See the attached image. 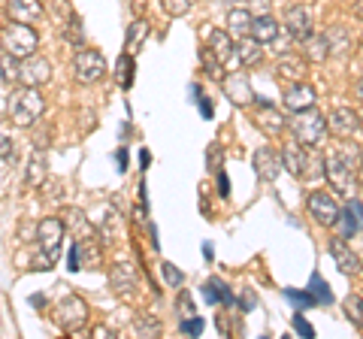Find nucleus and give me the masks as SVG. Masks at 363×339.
I'll use <instances>...</instances> for the list:
<instances>
[{
    "label": "nucleus",
    "instance_id": "nucleus-26",
    "mask_svg": "<svg viewBox=\"0 0 363 339\" xmlns=\"http://www.w3.org/2000/svg\"><path fill=\"white\" fill-rule=\"evenodd\" d=\"M200 294H203V300H206V303H212V306H218V303H224V306H230V303H233V294H230V288H227L221 279H209V282H203Z\"/></svg>",
    "mask_w": 363,
    "mask_h": 339
},
{
    "label": "nucleus",
    "instance_id": "nucleus-23",
    "mask_svg": "<svg viewBox=\"0 0 363 339\" xmlns=\"http://www.w3.org/2000/svg\"><path fill=\"white\" fill-rule=\"evenodd\" d=\"M252 37L257 43H264V46H269V43H279V21L272 18V16H257L252 21Z\"/></svg>",
    "mask_w": 363,
    "mask_h": 339
},
{
    "label": "nucleus",
    "instance_id": "nucleus-55",
    "mask_svg": "<svg viewBox=\"0 0 363 339\" xmlns=\"http://www.w3.org/2000/svg\"><path fill=\"white\" fill-rule=\"evenodd\" d=\"M354 16L363 21V0H357V4H354Z\"/></svg>",
    "mask_w": 363,
    "mask_h": 339
},
{
    "label": "nucleus",
    "instance_id": "nucleus-8",
    "mask_svg": "<svg viewBox=\"0 0 363 339\" xmlns=\"http://www.w3.org/2000/svg\"><path fill=\"white\" fill-rule=\"evenodd\" d=\"M55 321H58L61 330L76 333L88 321V303L82 297H76V294H67V297L58 300V306H55Z\"/></svg>",
    "mask_w": 363,
    "mask_h": 339
},
{
    "label": "nucleus",
    "instance_id": "nucleus-39",
    "mask_svg": "<svg viewBox=\"0 0 363 339\" xmlns=\"http://www.w3.org/2000/svg\"><path fill=\"white\" fill-rule=\"evenodd\" d=\"M161 6H164L167 16L179 18V16H185L188 9H191V0H161Z\"/></svg>",
    "mask_w": 363,
    "mask_h": 339
},
{
    "label": "nucleus",
    "instance_id": "nucleus-3",
    "mask_svg": "<svg viewBox=\"0 0 363 339\" xmlns=\"http://www.w3.org/2000/svg\"><path fill=\"white\" fill-rule=\"evenodd\" d=\"M6 112L9 118H13L16 128H30V124H37L45 112V97L40 94V88H18V91L9 94L6 100Z\"/></svg>",
    "mask_w": 363,
    "mask_h": 339
},
{
    "label": "nucleus",
    "instance_id": "nucleus-49",
    "mask_svg": "<svg viewBox=\"0 0 363 339\" xmlns=\"http://www.w3.org/2000/svg\"><path fill=\"white\" fill-rule=\"evenodd\" d=\"M218 194H221V197L230 194V182H227V176H224V173H218Z\"/></svg>",
    "mask_w": 363,
    "mask_h": 339
},
{
    "label": "nucleus",
    "instance_id": "nucleus-32",
    "mask_svg": "<svg viewBox=\"0 0 363 339\" xmlns=\"http://www.w3.org/2000/svg\"><path fill=\"white\" fill-rule=\"evenodd\" d=\"M342 309H345V318L351 324L363 327V297H360V294H348V297L342 300Z\"/></svg>",
    "mask_w": 363,
    "mask_h": 339
},
{
    "label": "nucleus",
    "instance_id": "nucleus-7",
    "mask_svg": "<svg viewBox=\"0 0 363 339\" xmlns=\"http://www.w3.org/2000/svg\"><path fill=\"white\" fill-rule=\"evenodd\" d=\"M106 58L97 49H79L73 58V76L79 85H94L106 76Z\"/></svg>",
    "mask_w": 363,
    "mask_h": 339
},
{
    "label": "nucleus",
    "instance_id": "nucleus-15",
    "mask_svg": "<svg viewBox=\"0 0 363 339\" xmlns=\"http://www.w3.org/2000/svg\"><path fill=\"white\" fill-rule=\"evenodd\" d=\"M327 128H330L339 140H348L351 133H357L360 130V116L354 109H348V106H339L330 112V118H327Z\"/></svg>",
    "mask_w": 363,
    "mask_h": 339
},
{
    "label": "nucleus",
    "instance_id": "nucleus-46",
    "mask_svg": "<svg viewBox=\"0 0 363 339\" xmlns=\"http://www.w3.org/2000/svg\"><path fill=\"white\" fill-rule=\"evenodd\" d=\"M67 267H70L73 273H79V269H82V257H79V245H76V243L70 245V255H67Z\"/></svg>",
    "mask_w": 363,
    "mask_h": 339
},
{
    "label": "nucleus",
    "instance_id": "nucleus-47",
    "mask_svg": "<svg viewBox=\"0 0 363 339\" xmlns=\"http://www.w3.org/2000/svg\"><path fill=\"white\" fill-rule=\"evenodd\" d=\"M348 206H351V212L357 216V224H360V230H363V203H360V200H348Z\"/></svg>",
    "mask_w": 363,
    "mask_h": 339
},
{
    "label": "nucleus",
    "instance_id": "nucleus-40",
    "mask_svg": "<svg viewBox=\"0 0 363 339\" xmlns=\"http://www.w3.org/2000/svg\"><path fill=\"white\" fill-rule=\"evenodd\" d=\"M133 333H140V336H161V324H157L155 318H143V321L133 324Z\"/></svg>",
    "mask_w": 363,
    "mask_h": 339
},
{
    "label": "nucleus",
    "instance_id": "nucleus-22",
    "mask_svg": "<svg viewBox=\"0 0 363 339\" xmlns=\"http://www.w3.org/2000/svg\"><path fill=\"white\" fill-rule=\"evenodd\" d=\"M285 106L291 112H300V109L315 106V88L306 85V82H294L288 91H285Z\"/></svg>",
    "mask_w": 363,
    "mask_h": 339
},
{
    "label": "nucleus",
    "instance_id": "nucleus-41",
    "mask_svg": "<svg viewBox=\"0 0 363 339\" xmlns=\"http://www.w3.org/2000/svg\"><path fill=\"white\" fill-rule=\"evenodd\" d=\"M161 273H164V279H167L169 288H182V282H185L182 269H176V264H161Z\"/></svg>",
    "mask_w": 363,
    "mask_h": 339
},
{
    "label": "nucleus",
    "instance_id": "nucleus-28",
    "mask_svg": "<svg viewBox=\"0 0 363 339\" xmlns=\"http://www.w3.org/2000/svg\"><path fill=\"white\" fill-rule=\"evenodd\" d=\"M64 224L70 228L73 233H76V240H88V236H97V230H94V224H91L82 212H76V209H70L64 216Z\"/></svg>",
    "mask_w": 363,
    "mask_h": 339
},
{
    "label": "nucleus",
    "instance_id": "nucleus-5",
    "mask_svg": "<svg viewBox=\"0 0 363 339\" xmlns=\"http://www.w3.org/2000/svg\"><path fill=\"white\" fill-rule=\"evenodd\" d=\"M288 128H291V133H294V140L303 143L306 149H312V145H318V143L324 140V133H327V118H324L315 106H309V109L294 112V118L288 121Z\"/></svg>",
    "mask_w": 363,
    "mask_h": 339
},
{
    "label": "nucleus",
    "instance_id": "nucleus-17",
    "mask_svg": "<svg viewBox=\"0 0 363 339\" xmlns=\"http://www.w3.org/2000/svg\"><path fill=\"white\" fill-rule=\"evenodd\" d=\"M252 164H255V173H257L260 182H276L279 170L285 167L281 164V155H276L272 149H257L255 157H252Z\"/></svg>",
    "mask_w": 363,
    "mask_h": 339
},
{
    "label": "nucleus",
    "instance_id": "nucleus-2",
    "mask_svg": "<svg viewBox=\"0 0 363 339\" xmlns=\"http://www.w3.org/2000/svg\"><path fill=\"white\" fill-rule=\"evenodd\" d=\"M64 233H67L64 218H43L37 224V257H33V267L52 269L55 264H58Z\"/></svg>",
    "mask_w": 363,
    "mask_h": 339
},
{
    "label": "nucleus",
    "instance_id": "nucleus-6",
    "mask_svg": "<svg viewBox=\"0 0 363 339\" xmlns=\"http://www.w3.org/2000/svg\"><path fill=\"white\" fill-rule=\"evenodd\" d=\"M45 9H49V16L55 18V25L61 28V37L67 43H73V46H85L82 18H79V13L70 6V0H49Z\"/></svg>",
    "mask_w": 363,
    "mask_h": 339
},
{
    "label": "nucleus",
    "instance_id": "nucleus-36",
    "mask_svg": "<svg viewBox=\"0 0 363 339\" xmlns=\"http://www.w3.org/2000/svg\"><path fill=\"white\" fill-rule=\"evenodd\" d=\"M285 297L294 303L297 309H306V306H318V300H315V294L309 291V288H303V291H297V288H285Z\"/></svg>",
    "mask_w": 363,
    "mask_h": 339
},
{
    "label": "nucleus",
    "instance_id": "nucleus-58",
    "mask_svg": "<svg viewBox=\"0 0 363 339\" xmlns=\"http://www.w3.org/2000/svg\"><path fill=\"white\" fill-rule=\"evenodd\" d=\"M360 267H363V261H360Z\"/></svg>",
    "mask_w": 363,
    "mask_h": 339
},
{
    "label": "nucleus",
    "instance_id": "nucleus-35",
    "mask_svg": "<svg viewBox=\"0 0 363 339\" xmlns=\"http://www.w3.org/2000/svg\"><path fill=\"white\" fill-rule=\"evenodd\" d=\"M116 79H118V85L128 91V88L133 85V61H130V55H121L118 64H116Z\"/></svg>",
    "mask_w": 363,
    "mask_h": 339
},
{
    "label": "nucleus",
    "instance_id": "nucleus-29",
    "mask_svg": "<svg viewBox=\"0 0 363 339\" xmlns=\"http://www.w3.org/2000/svg\"><path fill=\"white\" fill-rule=\"evenodd\" d=\"M303 55H306V61L321 64L330 55V43H327V37H309V40H303Z\"/></svg>",
    "mask_w": 363,
    "mask_h": 339
},
{
    "label": "nucleus",
    "instance_id": "nucleus-27",
    "mask_svg": "<svg viewBox=\"0 0 363 339\" xmlns=\"http://www.w3.org/2000/svg\"><path fill=\"white\" fill-rule=\"evenodd\" d=\"M100 236H104L106 243H112V240H118L121 236V216H118V209H104V216H100Z\"/></svg>",
    "mask_w": 363,
    "mask_h": 339
},
{
    "label": "nucleus",
    "instance_id": "nucleus-50",
    "mask_svg": "<svg viewBox=\"0 0 363 339\" xmlns=\"http://www.w3.org/2000/svg\"><path fill=\"white\" fill-rule=\"evenodd\" d=\"M149 164H152V155H149V149H143L140 152V170H149Z\"/></svg>",
    "mask_w": 363,
    "mask_h": 339
},
{
    "label": "nucleus",
    "instance_id": "nucleus-1",
    "mask_svg": "<svg viewBox=\"0 0 363 339\" xmlns=\"http://www.w3.org/2000/svg\"><path fill=\"white\" fill-rule=\"evenodd\" d=\"M363 167V152L357 143H336L330 145V152L324 155V173L327 182L333 185L339 194H351L357 188V176Z\"/></svg>",
    "mask_w": 363,
    "mask_h": 339
},
{
    "label": "nucleus",
    "instance_id": "nucleus-48",
    "mask_svg": "<svg viewBox=\"0 0 363 339\" xmlns=\"http://www.w3.org/2000/svg\"><path fill=\"white\" fill-rule=\"evenodd\" d=\"M116 164H118V170H128V149H124V145L116 152Z\"/></svg>",
    "mask_w": 363,
    "mask_h": 339
},
{
    "label": "nucleus",
    "instance_id": "nucleus-30",
    "mask_svg": "<svg viewBox=\"0 0 363 339\" xmlns=\"http://www.w3.org/2000/svg\"><path fill=\"white\" fill-rule=\"evenodd\" d=\"M43 179H45V152L33 145L28 161V185H43Z\"/></svg>",
    "mask_w": 363,
    "mask_h": 339
},
{
    "label": "nucleus",
    "instance_id": "nucleus-33",
    "mask_svg": "<svg viewBox=\"0 0 363 339\" xmlns=\"http://www.w3.org/2000/svg\"><path fill=\"white\" fill-rule=\"evenodd\" d=\"M309 291L315 294V300H318V306H327V303H333V291H330V285L321 279V273H312V279H309Z\"/></svg>",
    "mask_w": 363,
    "mask_h": 339
},
{
    "label": "nucleus",
    "instance_id": "nucleus-18",
    "mask_svg": "<svg viewBox=\"0 0 363 339\" xmlns=\"http://www.w3.org/2000/svg\"><path fill=\"white\" fill-rule=\"evenodd\" d=\"M285 28L294 40H309L312 37V13L306 6H291L285 13Z\"/></svg>",
    "mask_w": 363,
    "mask_h": 339
},
{
    "label": "nucleus",
    "instance_id": "nucleus-45",
    "mask_svg": "<svg viewBox=\"0 0 363 339\" xmlns=\"http://www.w3.org/2000/svg\"><path fill=\"white\" fill-rule=\"evenodd\" d=\"M294 330H297V333H303V336H315V330H312V324L309 321H306L303 318V315H294Z\"/></svg>",
    "mask_w": 363,
    "mask_h": 339
},
{
    "label": "nucleus",
    "instance_id": "nucleus-21",
    "mask_svg": "<svg viewBox=\"0 0 363 339\" xmlns=\"http://www.w3.org/2000/svg\"><path fill=\"white\" fill-rule=\"evenodd\" d=\"M306 76V58H300V55H281V58L276 61V79H281V82H303Z\"/></svg>",
    "mask_w": 363,
    "mask_h": 339
},
{
    "label": "nucleus",
    "instance_id": "nucleus-4",
    "mask_svg": "<svg viewBox=\"0 0 363 339\" xmlns=\"http://www.w3.org/2000/svg\"><path fill=\"white\" fill-rule=\"evenodd\" d=\"M0 46H4V52L16 55V58H30L40 46V33L33 30V25H25V21H9L6 28H0Z\"/></svg>",
    "mask_w": 363,
    "mask_h": 339
},
{
    "label": "nucleus",
    "instance_id": "nucleus-54",
    "mask_svg": "<svg viewBox=\"0 0 363 339\" xmlns=\"http://www.w3.org/2000/svg\"><path fill=\"white\" fill-rule=\"evenodd\" d=\"M252 4L260 9V13H267V9H269V4H267V0H252Z\"/></svg>",
    "mask_w": 363,
    "mask_h": 339
},
{
    "label": "nucleus",
    "instance_id": "nucleus-44",
    "mask_svg": "<svg viewBox=\"0 0 363 339\" xmlns=\"http://www.w3.org/2000/svg\"><path fill=\"white\" fill-rule=\"evenodd\" d=\"M179 327H182V333H185V336H200L203 330H206V321H203V318H185Z\"/></svg>",
    "mask_w": 363,
    "mask_h": 339
},
{
    "label": "nucleus",
    "instance_id": "nucleus-11",
    "mask_svg": "<svg viewBox=\"0 0 363 339\" xmlns=\"http://www.w3.org/2000/svg\"><path fill=\"white\" fill-rule=\"evenodd\" d=\"M109 282H112V291H116L121 300H130L133 294H136V288H140V273H136L133 264L118 261L116 267H112Z\"/></svg>",
    "mask_w": 363,
    "mask_h": 339
},
{
    "label": "nucleus",
    "instance_id": "nucleus-13",
    "mask_svg": "<svg viewBox=\"0 0 363 339\" xmlns=\"http://www.w3.org/2000/svg\"><path fill=\"white\" fill-rule=\"evenodd\" d=\"M257 100V116H255V121H257V128L267 133V137H279L281 130H285V116L269 104V100H260V97H255Z\"/></svg>",
    "mask_w": 363,
    "mask_h": 339
},
{
    "label": "nucleus",
    "instance_id": "nucleus-38",
    "mask_svg": "<svg viewBox=\"0 0 363 339\" xmlns=\"http://www.w3.org/2000/svg\"><path fill=\"white\" fill-rule=\"evenodd\" d=\"M200 58H203V67H206V73H209L212 79H224V76H221V67H224V64L209 52V46L200 52Z\"/></svg>",
    "mask_w": 363,
    "mask_h": 339
},
{
    "label": "nucleus",
    "instance_id": "nucleus-14",
    "mask_svg": "<svg viewBox=\"0 0 363 339\" xmlns=\"http://www.w3.org/2000/svg\"><path fill=\"white\" fill-rule=\"evenodd\" d=\"M221 85H224V94H227V100H230L233 106H248V104L255 100L252 82H248V76H242V73L224 76V79H221Z\"/></svg>",
    "mask_w": 363,
    "mask_h": 339
},
{
    "label": "nucleus",
    "instance_id": "nucleus-31",
    "mask_svg": "<svg viewBox=\"0 0 363 339\" xmlns=\"http://www.w3.org/2000/svg\"><path fill=\"white\" fill-rule=\"evenodd\" d=\"M324 37H327V43H330V55H342V52L351 49V37H348L345 28H330Z\"/></svg>",
    "mask_w": 363,
    "mask_h": 339
},
{
    "label": "nucleus",
    "instance_id": "nucleus-25",
    "mask_svg": "<svg viewBox=\"0 0 363 339\" xmlns=\"http://www.w3.org/2000/svg\"><path fill=\"white\" fill-rule=\"evenodd\" d=\"M252 21H255V16L248 13V9H242V6H236V9H230L227 13V30L233 33V37H252Z\"/></svg>",
    "mask_w": 363,
    "mask_h": 339
},
{
    "label": "nucleus",
    "instance_id": "nucleus-9",
    "mask_svg": "<svg viewBox=\"0 0 363 339\" xmlns=\"http://www.w3.org/2000/svg\"><path fill=\"white\" fill-rule=\"evenodd\" d=\"M306 209H309V216L318 224H324V228H333V224L342 218V206H339V200L330 191H312L309 200H306Z\"/></svg>",
    "mask_w": 363,
    "mask_h": 339
},
{
    "label": "nucleus",
    "instance_id": "nucleus-12",
    "mask_svg": "<svg viewBox=\"0 0 363 339\" xmlns=\"http://www.w3.org/2000/svg\"><path fill=\"white\" fill-rule=\"evenodd\" d=\"M52 79V64L40 58V55H30V58H21L18 67V82L21 85H30V88H40Z\"/></svg>",
    "mask_w": 363,
    "mask_h": 339
},
{
    "label": "nucleus",
    "instance_id": "nucleus-24",
    "mask_svg": "<svg viewBox=\"0 0 363 339\" xmlns=\"http://www.w3.org/2000/svg\"><path fill=\"white\" fill-rule=\"evenodd\" d=\"M236 58H240L242 67H255L264 61V43H257L255 37H242L236 43Z\"/></svg>",
    "mask_w": 363,
    "mask_h": 339
},
{
    "label": "nucleus",
    "instance_id": "nucleus-43",
    "mask_svg": "<svg viewBox=\"0 0 363 339\" xmlns=\"http://www.w3.org/2000/svg\"><path fill=\"white\" fill-rule=\"evenodd\" d=\"M342 230H345V240H351L357 230H360V224H357V216L351 212V206H345V212H342Z\"/></svg>",
    "mask_w": 363,
    "mask_h": 339
},
{
    "label": "nucleus",
    "instance_id": "nucleus-52",
    "mask_svg": "<svg viewBox=\"0 0 363 339\" xmlns=\"http://www.w3.org/2000/svg\"><path fill=\"white\" fill-rule=\"evenodd\" d=\"M255 303H257V300L252 297V294H242V309H252Z\"/></svg>",
    "mask_w": 363,
    "mask_h": 339
},
{
    "label": "nucleus",
    "instance_id": "nucleus-20",
    "mask_svg": "<svg viewBox=\"0 0 363 339\" xmlns=\"http://www.w3.org/2000/svg\"><path fill=\"white\" fill-rule=\"evenodd\" d=\"M209 52H212L221 64H230V61L236 58V43L230 40V30L209 28Z\"/></svg>",
    "mask_w": 363,
    "mask_h": 339
},
{
    "label": "nucleus",
    "instance_id": "nucleus-57",
    "mask_svg": "<svg viewBox=\"0 0 363 339\" xmlns=\"http://www.w3.org/2000/svg\"><path fill=\"white\" fill-rule=\"evenodd\" d=\"M360 128H363V116H360Z\"/></svg>",
    "mask_w": 363,
    "mask_h": 339
},
{
    "label": "nucleus",
    "instance_id": "nucleus-42",
    "mask_svg": "<svg viewBox=\"0 0 363 339\" xmlns=\"http://www.w3.org/2000/svg\"><path fill=\"white\" fill-rule=\"evenodd\" d=\"M191 97L197 100V106H200V116H203V118H212V100H209V97H203L200 85H191Z\"/></svg>",
    "mask_w": 363,
    "mask_h": 339
},
{
    "label": "nucleus",
    "instance_id": "nucleus-10",
    "mask_svg": "<svg viewBox=\"0 0 363 339\" xmlns=\"http://www.w3.org/2000/svg\"><path fill=\"white\" fill-rule=\"evenodd\" d=\"M281 164H285V170L291 176H297V179H312V164H315V157H309V152H306V145L303 143H288V145H281Z\"/></svg>",
    "mask_w": 363,
    "mask_h": 339
},
{
    "label": "nucleus",
    "instance_id": "nucleus-34",
    "mask_svg": "<svg viewBox=\"0 0 363 339\" xmlns=\"http://www.w3.org/2000/svg\"><path fill=\"white\" fill-rule=\"evenodd\" d=\"M18 67H21V58L9 52L0 55V76H4V82H18Z\"/></svg>",
    "mask_w": 363,
    "mask_h": 339
},
{
    "label": "nucleus",
    "instance_id": "nucleus-51",
    "mask_svg": "<svg viewBox=\"0 0 363 339\" xmlns=\"http://www.w3.org/2000/svg\"><path fill=\"white\" fill-rule=\"evenodd\" d=\"M218 157H221L218 149H212V152H209V170H218Z\"/></svg>",
    "mask_w": 363,
    "mask_h": 339
},
{
    "label": "nucleus",
    "instance_id": "nucleus-53",
    "mask_svg": "<svg viewBox=\"0 0 363 339\" xmlns=\"http://www.w3.org/2000/svg\"><path fill=\"white\" fill-rule=\"evenodd\" d=\"M354 94H357V100H363V76L357 79V85H354Z\"/></svg>",
    "mask_w": 363,
    "mask_h": 339
},
{
    "label": "nucleus",
    "instance_id": "nucleus-37",
    "mask_svg": "<svg viewBox=\"0 0 363 339\" xmlns=\"http://www.w3.org/2000/svg\"><path fill=\"white\" fill-rule=\"evenodd\" d=\"M145 33H149V25H145V21H133V25L128 28V40H124V46L136 49L145 40Z\"/></svg>",
    "mask_w": 363,
    "mask_h": 339
},
{
    "label": "nucleus",
    "instance_id": "nucleus-19",
    "mask_svg": "<svg viewBox=\"0 0 363 339\" xmlns=\"http://www.w3.org/2000/svg\"><path fill=\"white\" fill-rule=\"evenodd\" d=\"M6 9H9V18L25 21V25H37L45 13L43 0H6Z\"/></svg>",
    "mask_w": 363,
    "mask_h": 339
},
{
    "label": "nucleus",
    "instance_id": "nucleus-56",
    "mask_svg": "<svg viewBox=\"0 0 363 339\" xmlns=\"http://www.w3.org/2000/svg\"><path fill=\"white\" fill-rule=\"evenodd\" d=\"M357 182H360V188H363V167H360V176H357Z\"/></svg>",
    "mask_w": 363,
    "mask_h": 339
},
{
    "label": "nucleus",
    "instance_id": "nucleus-16",
    "mask_svg": "<svg viewBox=\"0 0 363 339\" xmlns=\"http://www.w3.org/2000/svg\"><path fill=\"white\" fill-rule=\"evenodd\" d=\"M330 257H333V264L342 269L345 276H354V273H360V257L351 252V245L345 243V236H336V240H330Z\"/></svg>",
    "mask_w": 363,
    "mask_h": 339
}]
</instances>
